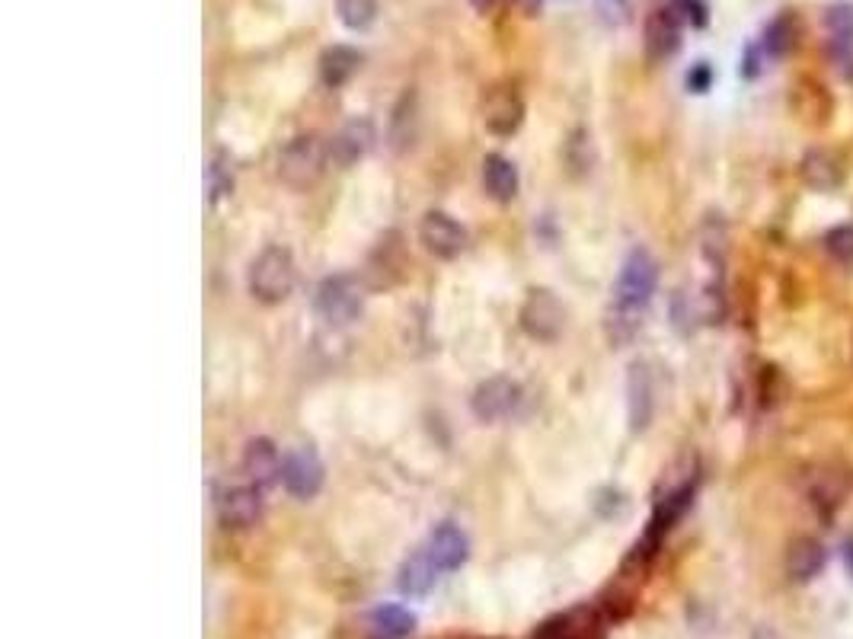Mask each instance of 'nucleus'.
Returning <instances> with one entry per match:
<instances>
[{"label":"nucleus","mask_w":853,"mask_h":639,"mask_svg":"<svg viewBox=\"0 0 853 639\" xmlns=\"http://www.w3.org/2000/svg\"><path fill=\"white\" fill-rule=\"evenodd\" d=\"M786 393H790V381H786V374L780 368H774V365L764 368L761 378H758V400H761V406L764 409H777L786 400Z\"/></svg>","instance_id":"nucleus-27"},{"label":"nucleus","mask_w":853,"mask_h":639,"mask_svg":"<svg viewBox=\"0 0 853 639\" xmlns=\"http://www.w3.org/2000/svg\"><path fill=\"white\" fill-rule=\"evenodd\" d=\"M483 189L492 202H512L518 195V167L502 154H486L483 160Z\"/></svg>","instance_id":"nucleus-19"},{"label":"nucleus","mask_w":853,"mask_h":639,"mask_svg":"<svg viewBox=\"0 0 853 639\" xmlns=\"http://www.w3.org/2000/svg\"><path fill=\"white\" fill-rule=\"evenodd\" d=\"M336 13L346 29L365 32L377 20V0H336Z\"/></svg>","instance_id":"nucleus-25"},{"label":"nucleus","mask_w":853,"mask_h":639,"mask_svg":"<svg viewBox=\"0 0 853 639\" xmlns=\"http://www.w3.org/2000/svg\"><path fill=\"white\" fill-rule=\"evenodd\" d=\"M796 45H799V20L790 10H783L767 23L761 48L770 58H786V55H793Z\"/></svg>","instance_id":"nucleus-22"},{"label":"nucleus","mask_w":853,"mask_h":639,"mask_svg":"<svg viewBox=\"0 0 853 639\" xmlns=\"http://www.w3.org/2000/svg\"><path fill=\"white\" fill-rule=\"evenodd\" d=\"M540 4H544V0H518V7H521L524 16H534L540 10Z\"/></svg>","instance_id":"nucleus-33"},{"label":"nucleus","mask_w":853,"mask_h":639,"mask_svg":"<svg viewBox=\"0 0 853 639\" xmlns=\"http://www.w3.org/2000/svg\"><path fill=\"white\" fill-rule=\"evenodd\" d=\"M330 163V141L320 135H298L278 151V179L301 192L317 186Z\"/></svg>","instance_id":"nucleus-3"},{"label":"nucleus","mask_w":853,"mask_h":639,"mask_svg":"<svg viewBox=\"0 0 853 639\" xmlns=\"http://www.w3.org/2000/svg\"><path fill=\"white\" fill-rule=\"evenodd\" d=\"M844 566H847V572L853 576V537L844 540Z\"/></svg>","instance_id":"nucleus-34"},{"label":"nucleus","mask_w":853,"mask_h":639,"mask_svg":"<svg viewBox=\"0 0 853 639\" xmlns=\"http://www.w3.org/2000/svg\"><path fill=\"white\" fill-rule=\"evenodd\" d=\"M218 518L224 528L231 531H246L262 518V493L259 486L246 483V486H231L227 493L218 499Z\"/></svg>","instance_id":"nucleus-13"},{"label":"nucleus","mask_w":853,"mask_h":639,"mask_svg":"<svg viewBox=\"0 0 853 639\" xmlns=\"http://www.w3.org/2000/svg\"><path fill=\"white\" fill-rule=\"evenodd\" d=\"M524 122V100L515 87H492L483 96V125L489 135L512 138Z\"/></svg>","instance_id":"nucleus-10"},{"label":"nucleus","mask_w":853,"mask_h":639,"mask_svg":"<svg viewBox=\"0 0 853 639\" xmlns=\"http://www.w3.org/2000/svg\"><path fill=\"white\" fill-rule=\"evenodd\" d=\"M419 243L435 259H457L467 250V231L445 211H429L419 221Z\"/></svg>","instance_id":"nucleus-9"},{"label":"nucleus","mask_w":853,"mask_h":639,"mask_svg":"<svg viewBox=\"0 0 853 639\" xmlns=\"http://www.w3.org/2000/svg\"><path fill=\"white\" fill-rule=\"evenodd\" d=\"M243 473L253 486H272L282 480V454H278L272 438H253L243 448Z\"/></svg>","instance_id":"nucleus-17"},{"label":"nucleus","mask_w":853,"mask_h":639,"mask_svg":"<svg viewBox=\"0 0 853 639\" xmlns=\"http://www.w3.org/2000/svg\"><path fill=\"white\" fill-rule=\"evenodd\" d=\"M825 250L841 262L853 259V227L850 224L831 227V231L825 234Z\"/></svg>","instance_id":"nucleus-30"},{"label":"nucleus","mask_w":853,"mask_h":639,"mask_svg":"<svg viewBox=\"0 0 853 639\" xmlns=\"http://www.w3.org/2000/svg\"><path fill=\"white\" fill-rule=\"evenodd\" d=\"M496 4H499V0H470V7L477 10V13H489Z\"/></svg>","instance_id":"nucleus-35"},{"label":"nucleus","mask_w":853,"mask_h":639,"mask_svg":"<svg viewBox=\"0 0 853 639\" xmlns=\"http://www.w3.org/2000/svg\"><path fill=\"white\" fill-rule=\"evenodd\" d=\"M793 103H796V109H799V116H806L812 125L828 122L831 100H828V93H825L822 84H818V80L802 77L799 84L793 87Z\"/></svg>","instance_id":"nucleus-24"},{"label":"nucleus","mask_w":853,"mask_h":639,"mask_svg":"<svg viewBox=\"0 0 853 639\" xmlns=\"http://www.w3.org/2000/svg\"><path fill=\"white\" fill-rule=\"evenodd\" d=\"M441 579V572L435 569V563L429 560V553H425L422 547L409 556V560L400 566V579H397V588L400 595H409V598H422L429 595L435 582Z\"/></svg>","instance_id":"nucleus-20"},{"label":"nucleus","mask_w":853,"mask_h":639,"mask_svg":"<svg viewBox=\"0 0 853 639\" xmlns=\"http://www.w3.org/2000/svg\"><path fill=\"white\" fill-rule=\"evenodd\" d=\"M422 550L429 553V560L435 563V569L441 572V576H448V572L461 569L467 563L470 537L464 534V528H457L454 521H441L438 528L429 534V540H425Z\"/></svg>","instance_id":"nucleus-12"},{"label":"nucleus","mask_w":853,"mask_h":639,"mask_svg":"<svg viewBox=\"0 0 853 639\" xmlns=\"http://www.w3.org/2000/svg\"><path fill=\"white\" fill-rule=\"evenodd\" d=\"M828 553L822 547V540H815L809 534H799L790 540V547L783 553V569L790 582H812L818 572L825 569Z\"/></svg>","instance_id":"nucleus-16"},{"label":"nucleus","mask_w":853,"mask_h":639,"mask_svg":"<svg viewBox=\"0 0 853 639\" xmlns=\"http://www.w3.org/2000/svg\"><path fill=\"white\" fill-rule=\"evenodd\" d=\"M761 74V45H748L742 58V77H758Z\"/></svg>","instance_id":"nucleus-32"},{"label":"nucleus","mask_w":853,"mask_h":639,"mask_svg":"<svg viewBox=\"0 0 853 639\" xmlns=\"http://www.w3.org/2000/svg\"><path fill=\"white\" fill-rule=\"evenodd\" d=\"M643 48L649 61H665L681 48V13L675 7H655L643 26Z\"/></svg>","instance_id":"nucleus-11"},{"label":"nucleus","mask_w":853,"mask_h":639,"mask_svg":"<svg viewBox=\"0 0 853 639\" xmlns=\"http://www.w3.org/2000/svg\"><path fill=\"white\" fill-rule=\"evenodd\" d=\"M853 489V470L847 464H822L809 477V502L822 518H831L841 509Z\"/></svg>","instance_id":"nucleus-7"},{"label":"nucleus","mask_w":853,"mask_h":639,"mask_svg":"<svg viewBox=\"0 0 853 639\" xmlns=\"http://www.w3.org/2000/svg\"><path fill=\"white\" fill-rule=\"evenodd\" d=\"M521 330L537 342H556L566 330V307L560 304L553 291L547 288H531L518 310Z\"/></svg>","instance_id":"nucleus-5"},{"label":"nucleus","mask_w":853,"mask_h":639,"mask_svg":"<svg viewBox=\"0 0 853 639\" xmlns=\"http://www.w3.org/2000/svg\"><path fill=\"white\" fill-rule=\"evenodd\" d=\"M655 288H659V262L646 247L627 253L614 285V301L604 320V330L614 346H627L643 326V310L649 307Z\"/></svg>","instance_id":"nucleus-1"},{"label":"nucleus","mask_w":853,"mask_h":639,"mask_svg":"<svg viewBox=\"0 0 853 639\" xmlns=\"http://www.w3.org/2000/svg\"><path fill=\"white\" fill-rule=\"evenodd\" d=\"M205 189H208V202H221L224 195L234 192V170L221 154L211 157L208 170H205Z\"/></svg>","instance_id":"nucleus-26"},{"label":"nucleus","mask_w":853,"mask_h":639,"mask_svg":"<svg viewBox=\"0 0 853 639\" xmlns=\"http://www.w3.org/2000/svg\"><path fill=\"white\" fill-rule=\"evenodd\" d=\"M374 147V125L371 119H352L342 125L330 141V160L333 167L349 170Z\"/></svg>","instance_id":"nucleus-15"},{"label":"nucleus","mask_w":853,"mask_h":639,"mask_svg":"<svg viewBox=\"0 0 853 639\" xmlns=\"http://www.w3.org/2000/svg\"><path fill=\"white\" fill-rule=\"evenodd\" d=\"M294 282H298V266H294V256L288 247H272L262 250L253 262L250 272H246V288L259 301V304H282L288 294L294 291Z\"/></svg>","instance_id":"nucleus-2"},{"label":"nucleus","mask_w":853,"mask_h":639,"mask_svg":"<svg viewBox=\"0 0 853 639\" xmlns=\"http://www.w3.org/2000/svg\"><path fill=\"white\" fill-rule=\"evenodd\" d=\"M684 4H687V0H671V7H675V10H678V7H684Z\"/></svg>","instance_id":"nucleus-36"},{"label":"nucleus","mask_w":853,"mask_h":639,"mask_svg":"<svg viewBox=\"0 0 853 639\" xmlns=\"http://www.w3.org/2000/svg\"><path fill=\"white\" fill-rule=\"evenodd\" d=\"M362 68V55L349 45H333L320 55V80L326 87H346Z\"/></svg>","instance_id":"nucleus-21"},{"label":"nucleus","mask_w":853,"mask_h":639,"mask_svg":"<svg viewBox=\"0 0 853 639\" xmlns=\"http://www.w3.org/2000/svg\"><path fill=\"white\" fill-rule=\"evenodd\" d=\"M713 87V68L707 61H700V64H694L691 71H687V90H694V93H707Z\"/></svg>","instance_id":"nucleus-31"},{"label":"nucleus","mask_w":853,"mask_h":639,"mask_svg":"<svg viewBox=\"0 0 853 639\" xmlns=\"http://www.w3.org/2000/svg\"><path fill=\"white\" fill-rule=\"evenodd\" d=\"M655 413V384L646 362H633L627 371V419L633 432L649 429Z\"/></svg>","instance_id":"nucleus-14"},{"label":"nucleus","mask_w":853,"mask_h":639,"mask_svg":"<svg viewBox=\"0 0 853 639\" xmlns=\"http://www.w3.org/2000/svg\"><path fill=\"white\" fill-rule=\"evenodd\" d=\"M518 403H521L518 381L502 378V374L499 378H486L470 397V409L480 422H502L515 413Z\"/></svg>","instance_id":"nucleus-8"},{"label":"nucleus","mask_w":853,"mask_h":639,"mask_svg":"<svg viewBox=\"0 0 853 639\" xmlns=\"http://www.w3.org/2000/svg\"><path fill=\"white\" fill-rule=\"evenodd\" d=\"M314 307L326 323L349 326L365 314V288L352 275H330L320 282Z\"/></svg>","instance_id":"nucleus-4"},{"label":"nucleus","mask_w":853,"mask_h":639,"mask_svg":"<svg viewBox=\"0 0 853 639\" xmlns=\"http://www.w3.org/2000/svg\"><path fill=\"white\" fill-rule=\"evenodd\" d=\"M371 627L384 639H406L416 630V614L406 611L403 604H381L371 611Z\"/></svg>","instance_id":"nucleus-23"},{"label":"nucleus","mask_w":853,"mask_h":639,"mask_svg":"<svg viewBox=\"0 0 853 639\" xmlns=\"http://www.w3.org/2000/svg\"><path fill=\"white\" fill-rule=\"evenodd\" d=\"M799 173L802 179L812 186V189H838L844 183V160L828 151V147H815L799 163Z\"/></svg>","instance_id":"nucleus-18"},{"label":"nucleus","mask_w":853,"mask_h":639,"mask_svg":"<svg viewBox=\"0 0 853 639\" xmlns=\"http://www.w3.org/2000/svg\"><path fill=\"white\" fill-rule=\"evenodd\" d=\"M323 480H326V467L320 461V454L310 445L291 448L282 457V486L294 499H301V502L314 499L323 489Z\"/></svg>","instance_id":"nucleus-6"},{"label":"nucleus","mask_w":853,"mask_h":639,"mask_svg":"<svg viewBox=\"0 0 853 639\" xmlns=\"http://www.w3.org/2000/svg\"><path fill=\"white\" fill-rule=\"evenodd\" d=\"M703 253H707L710 262H723L726 256V224L723 221H707L703 227Z\"/></svg>","instance_id":"nucleus-29"},{"label":"nucleus","mask_w":853,"mask_h":639,"mask_svg":"<svg viewBox=\"0 0 853 639\" xmlns=\"http://www.w3.org/2000/svg\"><path fill=\"white\" fill-rule=\"evenodd\" d=\"M828 39H850L853 36V4H831L825 10Z\"/></svg>","instance_id":"nucleus-28"}]
</instances>
